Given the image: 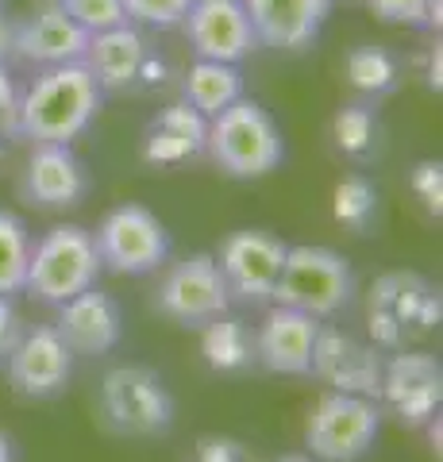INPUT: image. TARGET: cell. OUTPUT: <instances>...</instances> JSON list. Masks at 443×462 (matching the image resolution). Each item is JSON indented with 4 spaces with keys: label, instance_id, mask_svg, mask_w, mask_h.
Wrapping results in <instances>:
<instances>
[{
    "label": "cell",
    "instance_id": "obj_1",
    "mask_svg": "<svg viewBox=\"0 0 443 462\" xmlns=\"http://www.w3.org/2000/svg\"><path fill=\"white\" fill-rule=\"evenodd\" d=\"M105 105V89L97 85L93 69L85 62L47 66L20 93L16 139L27 143H74L89 132L97 112Z\"/></svg>",
    "mask_w": 443,
    "mask_h": 462
},
{
    "label": "cell",
    "instance_id": "obj_2",
    "mask_svg": "<svg viewBox=\"0 0 443 462\" xmlns=\"http://www.w3.org/2000/svg\"><path fill=\"white\" fill-rule=\"evenodd\" d=\"M205 154L220 166V173L235 181L266 178L285 162V139L278 120L270 116L259 100L239 97L208 120Z\"/></svg>",
    "mask_w": 443,
    "mask_h": 462
},
{
    "label": "cell",
    "instance_id": "obj_3",
    "mask_svg": "<svg viewBox=\"0 0 443 462\" xmlns=\"http://www.w3.org/2000/svg\"><path fill=\"white\" fill-rule=\"evenodd\" d=\"M355 289H359V282H355L351 258H343L332 247H309V243H301V247L285 251L270 305L309 312L317 320H332V316H339L351 305Z\"/></svg>",
    "mask_w": 443,
    "mask_h": 462
},
{
    "label": "cell",
    "instance_id": "obj_4",
    "mask_svg": "<svg viewBox=\"0 0 443 462\" xmlns=\"http://www.w3.org/2000/svg\"><path fill=\"white\" fill-rule=\"evenodd\" d=\"M97 278H101V254H97L93 231H85L81 224H59L32 247L23 293L39 305H62L97 285Z\"/></svg>",
    "mask_w": 443,
    "mask_h": 462
},
{
    "label": "cell",
    "instance_id": "obj_5",
    "mask_svg": "<svg viewBox=\"0 0 443 462\" xmlns=\"http://www.w3.org/2000/svg\"><path fill=\"white\" fill-rule=\"evenodd\" d=\"M178 404L151 366H116L101 382V420L124 439H159L174 428Z\"/></svg>",
    "mask_w": 443,
    "mask_h": 462
},
{
    "label": "cell",
    "instance_id": "obj_6",
    "mask_svg": "<svg viewBox=\"0 0 443 462\" xmlns=\"http://www.w3.org/2000/svg\"><path fill=\"white\" fill-rule=\"evenodd\" d=\"M101 270L116 278H143L166 266L170 258V231L147 205H116L93 231Z\"/></svg>",
    "mask_w": 443,
    "mask_h": 462
},
{
    "label": "cell",
    "instance_id": "obj_7",
    "mask_svg": "<svg viewBox=\"0 0 443 462\" xmlns=\"http://www.w3.org/2000/svg\"><path fill=\"white\" fill-rule=\"evenodd\" d=\"M382 431V404L359 397V393H339L332 389L320 404L312 409L305 424V447L320 462H359L370 455Z\"/></svg>",
    "mask_w": 443,
    "mask_h": 462
},
{
    "label": "cell",
    "instance_id": "obj_8",
    "mask_svg": "<svg viewBox=\"0 0 443 462\" xmlns=\"http://www.w3.org/2000/svg\"><path fill=\"white\" fill-rule=\"evenodd\" d=\"M285 251H290V243H281L266 227H239L220 243V251L212 258L220 266V278L232 305H243V309L270 305Z\"/></svg>",
    "mask_w": 443,
    "mask_h": 462
},
{
    "label": "cell",
    "instance_id": "obj_9",
    "mask_svg": "<svg viewBox=\"0 0 443 462\" xmlns=\"http://www.w3.org/2000/svg\"><path fill=\"white\" fill-rule=\"evenodd\" d=\"M154 309L166 320H174L181 328H197V331L208 320H217V316L232 312V297L224 289L217 258L208 251H197L170 266L159 289H154Z\"/></svg>",
    "mask_w": 443,
    "mask_h": 462
},
{
    "label": "cell",
    "instance_id": "obj_10",
    "mask_svg": "<svg viewBox=\"0 0 443 462\" xmlns=\"http://www.w3.org/2000/svg\"><path fill=\"white\" fill-rule=\"evenodd\" d=\"M81 62L93 69V78L105 93H135L162 85V58L151 51L147 35L135 23H120L89 35Z\"/></svg>",
    "mask_w": 443,
    "mask_h": 462
},
{
    "label": "cell",
    "instance_id": "obj_11",
    "mask_svg": "<svg viewBox=\"0 0 443 462\" xmlns=\"http://www.w3.org/2000/svg\"><path fill=\"white\" fill-rule=\"evenodd\" d=\"M5 370H8V385L16 397L54 401L59 393H66L69 378H74V351L62 343L54 324L27 328L20 343L12 346V355L5 358Z\"/></svg>",
    "mask_w": 443,
    "mask_h": 462
},
{
    "label": "cell",
    "instance_id": "obj_12",
    "mask_svg": "<svg viewBox=\"0 0 443 462\" xmlns=\"http://www.w3.org/2000/svg\"><path fill=\"white\" fill-rule=\"evenodd\" d=\"M443 401V366L439 358L424 351H393L390 363H382V393L385 404L405 428H424L432 416H439Z\"/></svg>",
    "mask_w": 443,
    "mask_h": 462
},
{
    "label": "cell",
    "instance_id": "obj_13",
    "mask_svg": "<svg viewBox=\"0 0 443 462\" xmlns=\"http://www.w3.org/2000/svg\"><path fill=\"white\" fill-rule=\"evenodd\" d=\"M85 47H89V32L66 16L62 0H42L20 23H12V54L27 66L47 69L81 62Z\"/></svg>",
    "mask_w": 443,
    "mask_h": 462
},
{
    "label": "cell",
    "instance_id": "obj_14",
    "mask_svg": "<svg viewBox=\"0 0 443 462\" xmlns=\"http://www.w3.org/2000/svg\"><path fill=\"white\" fill-rule=\"evenodd\" d=\"M181 32L197 51V58H208V62L239 66L259 47L243 0H193L181 20Z\"/></svg>",
    "mask_w": 443,
    "mask_h": 462
},
{
    "label": "cell",
    "instance_id": "obj_15",
    "mask_svg": "<svg viewBox=\"0 0 443 462\" xmlns=\"http://www.w3.org/2000/svg\"><path fill=\"white\" fill-rule=\"evenodd\" d=\"M89 170L69 143H32L20 193L35 208H78L89 197Z\"/></svg>",
    "mask_w": 443,
    "mask_h": 462
},
{
    "label": "cell",
    "instance_id": "obj_16",
    "mask_svg": "<svg viewBox=\"0 0 443 462\" xmlns=\"http://www.w3.org/2000/svg\"><path fill=\"white\" fill-rule=\"evenodd\" d=\"M382 363L385 358L378 355L374 343H359L336 328L320 324L317 346H312V374L309 378H320L324 385L339 389V393H359V397L378 401Z\"/></svg>",
    "mask_w": 443,
    "mask_h": 462
},
{
    "label": "cell",
    "instance_id": "obj_17",
    "mask_svg": "<svg viewBox=\"0 0 443 462\" xmlns=\"http://www.w3.org/2000/svg\"><path fill=\"white\" fill-rule=\"evenodd\" d=\"M320 324L324 320L309 312L274 305L263 316L259 331H254V358H259V366L270 374H285V378H309Z\"/></svg>",
    "mask_w": 443,
    "mask_h": 462
},
{
    "label": "cell",
    "instance_id": "obj_18",
    "mask_svg": "<svg viewBox=\"0 0 443 462\" xmlns=\"http://www.w3.org/2000/svg\"><path fill=\"white\" fill-rule=\"evenodd\" d=\"M54 331H59L62 343L74 355H85V358L108 355V351H116L120 339H124V309L112 293L89 285L85 293L59 305Z\"/></svg>",
    "mask_w": 443,
    "mask_h": 462
},
{
    "label": "cell",
    "instance_id": "obj_19",
    "mask_svg": "<svg viewBox=\"0 0 443 462\" xmlns=\"http://www.w3.org/2000/svg\"><path fill=\"white\" fill-rule=\"evenodd\" d=\"M243 8L259 47L270 51L312 47L332 16V0H243Z\"/></svg>",
    "mask_w": 443,
    "mask_h": 462
},
{
    "label": "cell",
    "instance_id": "obj_20",
    "mask_svg": "<svg viewBox=\"0 0 443 462\" xmlns=\"http://www.w3.org/2000/svg\"><path fill=\"white\" fill-rule=\"evenodd\" d=\"M205 139H208V120L185 100H178V105H166L147 124V132H143V162L181 166L189 158L205 154Z\"/></svg>",
    "mask_w": 443,
    "mask_h": 462
},
{
    "label": "cell",
    "instance_id": "obj_21",
    "mask_svg": "<svg viewBox=\"0 0 443 462\" xmlns=\"http://www.w3.org/2000/svg\"><path fill=\"white\" fill-rule=\"evenodd\" d=\"M370 312L390 316L409 336V331H428L439 324V293L417 273H385L370 293Z\"/></svg>",
    "mask_w": 443,
    "mask_h": 462
},
{
    "label": "cell",
    "instance_id": "obj_22",
    "mask_svg": "<svg viewBox=\"0 0 443 462\" xmlns=\"http://www.w3.org/2000/svg\"><path fill=\"white\" fill-rule=\"evenodd\" d=\"M201 355L212 374H232V378L235 374H251L259 366V358H254V331L235 312H224L201 328Z\"/></svg>",
    "mask_w": 443,
    "mask_h": 462
},
{
    "label": "cell",
    "instance_id": "obj_23",
    "mask_svg": "<svg viewBox=\"0 0 443 462\" xmlns=\"http://www.w3.org/2000/svg\"><path fill=\"white\" fill-rule=\"evenodd\" d=\"M239 97H243V74L232 62H208V58H197V62L189 66V74H185V81H181V100L201 112L205 120H212V116L224 112L227 105H235Z\"/></svg>",
    "mask_w": 443,
    "mask_h": 462
},
{
    "label": "cell",
    "instance_id": "obj_24",
    "mask_svg": "<svg viewBox=\"0 0 443 462\" xmlns=\"http://www.w3.org/2000/svg\"><path fill=\"white\" fill-rule=\"evenodd\" d=\"M347 81L355 85V93L378 100L397 89L401 66H397V58L385 47H378V42H363V47H355L347 54Z\"/></svg>",
    "mask_w": 443,
    "mask_h": 462
},
{
    "label": "cell",
    "instance_id": "obj_25",
    "mask_svg": "<svg viewBox=\"0 0 443 462\" xmlns=\"http://www.w3.org/2000/svg\"><path fill=\"white\" fill-rule=\"evenodd\" d=\"M332 143L347 158H370L378 147V112L366 100H351L332 116Z\"/></svg>",
    "mask_w": 443,
    "mask_h": 462
},
{
    "label": "cell",
    "instance_id": "obj_26",
    "mask_svg": "<svg viewBox=\"0 0 443 462\" xmlns=\"http://www.w3.org/2000/svg\"><path fill=\"white\" fill-rule=\"evenodd\" d=\"M27 258H32V239L20 216H12L0 208V293H23V273Z\"/></svg>",
    "mask_w": 443,
    "mask_h": 462
},
{
    "label": "cell",
    "instance_id": "obj_27",
    "mask_svg": "<svg viewBox=\"0 0 443 462\" xmlns=\"http://www.w3.org/2000/svg\"><path fill=\"white\" fill-rule=\"evenodd\" d=\"M332 212H336L339 224H347L355 231H366L370 224H374V216H378V189L366 178H359V173H351V178H343L336 185Z\"/></svg>",
    "mask_w": 443,
    "mask_h": 462
},
{
    "label": "cell",
    "instance_id": "obj_28",
    "mask_svg": "<svg viewBox=\"0 0 443 462\" xmlns=\"http://www.w3.org/2000/svg\"><path fill=\"white\" fill-rule=\"evenodd\" d=\"M189 5L193 0H124V12H127V23H135V27L170 32V27H181Z\"/></svg>",
    "mask_w": 443,
    "mask_h": 462
},
{
    "label": "cell",
    "instance_id": "obj_29",
    "mask_svg": "<svg viewBox=\"0 0 443 462\" xmlns=\"http://www.w3.org/2000/svg\"><path fill=\"white\" fill-rule=\"evenodd\" d=\"M62 8H66V16L78 27H85L89 35L127 23L124 0H62Z\"/></svg>",
    "mask_w": 443,
    "mask_h": 462
},
{
    "label": "cell",
    "instance_id": "obj_30",
    "mask_svg": "<svg viewBox=\"0 0 443 462\" xmlns=\"http://www.w3.org/2000/svg\"><path fill=\"white\" fill-rule=\"evenodd\" d=\"M412 193H417V200L424 205L428 216H443V162H436V158H424V162L412 166Z\"/></svg>",
    "mask_w": 443,
    "mask_h": 462
},
{
    "label": "cell",
    "instance_id": "obj_31",
    "mask_svg": "<svg viewBox=\"0 0 443 462\" xmlns=\"http://www.w3.org/2000/svg\"><path fill=\"white\" fill-rule=\"evenodd\" d=\"M428 5L432 0H366V8L382 23H397V27H428Z\"/></svg>",
    "mask_w": 443,
    "mask_h": 462
},
{
    "label": "cell",
    "instance_id": "obj_32",
    "mask_svg": "<svg viewBox=\"0 0 443 462\" xmlns=\"http://www.w3.org/2000/svg\"><path fill=\"white\" fill-rule=\"evenodd\" d=\"M16 116H20V89L12 69L0 62V135L16 139Z\"/></svg>",
    "mask_w": 443,
    "mask_h": 462
},
{
    "label": "cell",
    "instance_id": "obj_33",
    "mask_svg": "<svg viewBox=\"0 0 443 462\" xmlns=\"http://www.w3.org/2000/svg\"><path fill=\"white\" fill-rule=\"evenodd\" d=\"M197 462H251L247 447L232 436H205L197 443Z\"/></svg>",
    "mask_w": 443,
    "mask_h": 462
},
{
    "label": "cell",
    "instance_id": "obj_34",
    "mask_svg": "<svg viewBox=\"0 0 443 462\" xmlns=\"http://www.w3.org/2000/svg\"><path fill=\"white\" fill-rule=\"evenodd\" d=\"M23 320H20V312H16V305H12V297H5L0 293V363L12 355V346L20 343V336H23Z\"/></svg>",
    "mask_w": 443,
    "mask_h": 462
},
{
    "label": "cell",
    "instance_id": "obj_35",
    "mask_svg": "<svg viewBox=\"0 0 443 462\" xmlns=\"http://www.w3.org/2000/svg\"><path fill=\"white\" fill-rule=\"evenodd\" d=\"M428 89L439 93L443 89V51L432 47V54H428Z\"/></svg>",
    "mask_w": 443,
    "mask_h": 462
},
{
    "label": "cell",
    "instance_id": "obj_36",
    "mask_svg": "<svg viewBox=\"0 0 443 462\" xmlns=\"http://www.w3.org/2000/svg\"><path fill=\"white\" fill-rule=\"evenodd\" d=\"M12 54V20L0 12V62H8Z\"/></svg>",
    "mask_w": 443,
    "mask_h": 462
},
{
    "label": "cell",
    "instance_id": "obj_37",
    "mask_svg": "<svg viewBox=\"0 0 443 462\" xmlns=\"http://www.w3.org/2000/svg\"><path fill=\"white\" fill-rule=\"evenodd\" d=\"M0 462H16V447H12V439L0 431Z\"/></svg>",
    "mask_w": 443,
    "mask_h": 462
},
{
    "label": "cell",
    "instance_id": "obj_38",
    "mask_svg": "<svg viewBox=\"0 0 443 462\" xmlns=\"http://www.w3.org/2000/svg\"><path fill=\"white\" fill-rule=\"evenodd\" d=\"M274 462H312V458H305V455H281V458H274Z\"/></svg>",
    "mask_w": 443,
    "mask_h": 462
},
{
    "label": "cell",
    "instance_id": "obj_39",
    "mask_svg": "<svg viewBox=\"0 0 443 462\" xmlns=\"http://www.w3.org/2000/svg\"><path fill=\"white\" fill-rule=\"evenodd\" d=\"M0 158H5V147H0Z\"/></svg>",
    "mask_w": 443,
    "mask_h": 462
}]
</instances>
